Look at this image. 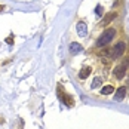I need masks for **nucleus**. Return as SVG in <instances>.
<instances>
[{"label":"nucleus","mask_w":129,"mask_h":129,"mask_svg":"<svg viewBox=\"0 0 129 129\" xmlns=\"http://www.w3.org/2000/svg\"><path fill=\"white\" fill-rule=\"evenodd\" d=\"M114 36H116V30H114V28H107L103 34H101V37L98 39L96 46H98V48H104V46H107L111 40L114 39Z\"/></svg>","instance_id":"obj_1"},{"label":"nucleus","mask_w":129,"mask_h":129,"mask_svg":"<svg viewBox=\"0 0 129 129\" xmlns=\"http://www.w3.org/2000/svg\"><path fill=\"white\" fill-rule=\"evenodd\" d=\"M126 64H128V61L123 62V64H120V65H117L116 68H114V76H116L117 79L125 77V74H126Z\"/></svg>","instance_id":"obj_3"},{"label":"nucleus","mask_w":129,"mask_h":129,"mask_svg":"<svg viewBox=\"0 0 129 129\" xmlns=\"http://www.w3.org/2000/svg\"><path fill=\"white\" fill-rule=\"evenodd\" d=\"M89 74H90V67H83V68L80 70V73H79V77L80 79H86Z\"/></svg>","instance_id":"obj_8"},{"label":"nucleus","mask_w":129,"mask_h":129,"mask_svg":"<svg viewBox=\"0 0 129 129\" xmlns=\"http://www.w3.org/2000/svg\"><path fill=\"white\" fill-rule=\"evenodd\" d=\"M77 34L80 36V37H85L86 34H88V25H86V22L85 21H80V22H77Z\"/></svg>","instance_id":"obj_4"},{"label":"nucleus","mask_w":129,"mask_h":129,"mask_svg":"<svg viewBox=\"0 0 129 129\" xmlns=\"http://www.w3.org/2000/svg\"><path fill=\"white\" fill-rule=\"evenodd\" d=\"M82 51H83V48H82L80 43H76V42H74V43L70 45V52H71L73 55H76V53H79V52H82Z\"/></svg>","instance_id":"obj_6"},{"label":"nucleus","mask_w":129,"mask_h":129,"mask_svg":"<svg viewBox=\"0 0 129 129\" xmlns=\"http://www.w3.org/2000/svg\"><path fill=\"white\" fill-rule=\"evenodd\" d=\"M95 13H96L98 16H101V15H103V6H101V5H98V6H96V9H95Z\"/></svg>","instance_id":"obj_12"},{"label":"nucleus","mask_w":129,"mask_h":129,"mask_svg":"<svg viewBox=\"0 0 129 129\" xmlns=\"http://www.w3.org/2000/svg\"><path fill=\"white\" fill-rule=\"evenodd\" d=\"M113 92H114V88L110 86V85H108V86H104L103 89H101V93H103V95H110V93H113Z\"/></svg>","instance_id":"obj_9"},{"label":"nucleus","mask_w":129,"mask_h":129,"mask_svg":"<svg viewBox=\"0 0 129 129\" xmlns=\"http://www.w3.org/2000/svg\"><path fill=\"white\" fill-rule=\"evenodd\" d=\"M61 98H62V101H64V103L67 104L68 107H71V105H73V98H70V96H68L67 93H64V95H61Z\"/></svg>","instance_id":"obj_10"},{"label":"nucleus","mask_w":129,"mask_h":129,"mask_svg":"<svg viewBox=\"0 0 129 129\" xmlns=\"http://www.w3.org/2000/svg\"><path fill=\"white\" fill-rule=\"evenodd\" d=\"M6 43H13V39L12 37H8V39H6Z\"/></svg>","instance_id":"obj_13"},{"label":"nucleus","mask_w":129,"mask_h":129,"mask_svg":"<svg viewBox=\"0 0 129 129\" xmlns=\"http://www.w3.org/2000/svg\"><path fill=\"white\" fill-rule=\"evenodd\" d=\"M126 92H128V89H126L125 86H120V88L116 90V101H122V100L125 98Z\"/></svg>","instance_id":"obj_5"},{"label":"nucleus","mask_w":129,"mask_h":129,"mask_svg":"<svg viewBox=\"0 0 129 129\" xmlns=\"http://www.w3.org/2000/svg\"><path fill=\"white\" fill-rule=\"evenodd\" d=\"M125 49H126V45L123 43V42H119V43H116L114 45V48H113V51H111V58L113 59H117L119 56H122L123 55V52H125Z\"/></svg>","instance_id":"obj_2"},{"label":"nucleus","mask_w":129,"mask_h":129,"mask_svg":"<svg viewBox=\"0 0 129 129\" xmlns=\"http://www.w3.org/2000/svg\"><path fill=\"white\" fill-rule=\"evenodd\" d=\"M100 86H101V79H100V77H95L93 80H92L90 88H92V89H95V88H100Z\"/></svg>","instance_id":"obj_11"},{"label":"nucleus","mask_w":129,"mask_h":129,"mask_svg":"<svg viewBox=\"0 0 129 129\" xmlns=\"http://www.w3.org/2000/svg\"><path fill=\"white\" fill-rule=\"evenodd\" d=\"M0 11H3V6H2V5H0Z\"/></svg>","instance_id":"obj_14"},{"label":"nucleus","mask_w":129,"mask_h":129,"mask_svg":"<svg viewBox=\"0 0 129 129\" xmlns=\"http://www.w3.org/2000/svg\"><path fill=\"white\" fill-rule=\"evenodd\" d=\"M116 16H117V13H116V12H110L108 15H107V16H105V18H104L103 25H107V24H110V22H111V21H113Z\"/></svg>","instance_id":"obj_7"}]
</instances>
